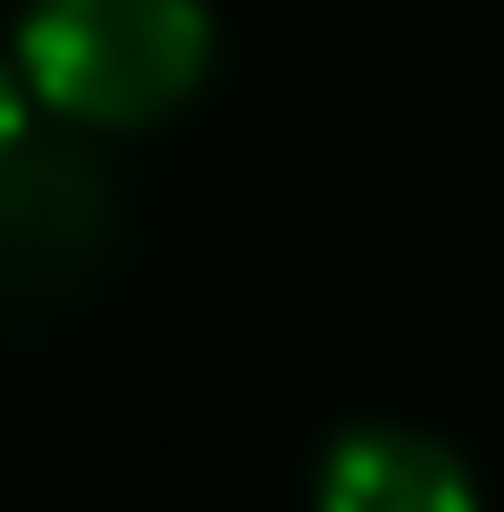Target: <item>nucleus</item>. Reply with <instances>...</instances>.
<instances>
[{
  "mask_svg": "<svg viewBox=\"0 0 504 512\" xmlns=\"http://www.w3.org/2000/svg\"><path fill=\"white\" fill-rule=\"evenodd\" d=\"M320 512H471V487L437 445L362 429L336 445V462L320 479Z\"/></svg>",
  "mask_w": 504,
  "mask_h": 512,
  "instance_id": "obj_2",
  "label": "nucleus"
},
{
  "mask_svg": "<svg viewBox=\"0 0 504 512\" xmlns=\"http://www.w3.org/2000/svg\"><path fill=\"white\" fill-rule=\"evenodd\" d=\"M34 84L76 118H152L202 68L194 0H42L26 26Z\"/></svg>",
  "mask_w": 504,
  "mask_h": 512,
  "instance_id": "obj_1",
  "label": "nucleus"
},
{
  "mask_svg": "<svg viewBox=\"0 0 504 512\" xmlns=\"http://www.w3.org/2000/svg\"><path fill=\"white\" fill-rule=\"evenodd\" d=\"M9 118H17V110H9V101H0V135H9Z\"/></svg>",
  "mask_w": 504,
  "mask_h": 512,
  "instance_id": "obj_3",
  "label": "nucleus"
}]
</instances>
